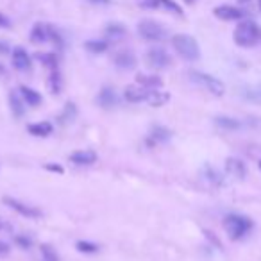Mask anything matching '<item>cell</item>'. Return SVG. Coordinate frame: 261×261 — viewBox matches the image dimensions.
I'll return each mask as SVG.
<instances>
[{"label":"cell","instance_id":"obj_1","mask_svg":"<svg viewBox=\"0 0 261 261\" xmlns=\"http://www.w3.org/2000/svg\"><path fill=\"white\" fill-rule=\"evenodd\" d=\"M232 38H234V43L238 47H254V45H257L261 41V27L256 22H252V20H243L234 29Z\"/></svg>","mask_w":261,"mask_h":261},{"label":"cell","instance_id":"obj_2","mask_svg":"<svg viewBox=\"0 0 261 261\" xmlns=\"http://www.w3.org/2000/svg\"><path fill=\"white\" fill-rule=\"evenodd\" d=\"M172 47L175 48L179 56L186 61H197L200 58L199 43L190 34H174L172 36Z\"/></svg>","mask_w":261,"mask_h":261},{"label":"cell","instance_id":"obj_3","mask_svg":"<svg viewBox=\"0 0 261 261\" xmlns=\"http://www.w3.org/2000/svg\"><path fill=\"white\" fill-rule=\"evenodd\" d=\"M224 229L231 240H240L252 229V220L243 215H227L224 218Z\"/></svg>","mask_w":261,"mask_h":261},{"label":"cell","instance_id":"obj_4","mask_svg":"<svg viewBox=\"0 0 261 261\" xmlns=\"http://www.w3.org/2000/svg\"><path fill=\"white\" fill-rule=\"evenodd\" d=\"M188 75H190V79H192L193 83L199 84V86H202L204 90H207L210 93L217 95V97H222V95L225 93L224 83H222L220 79H217V77L210 75V73H204V72H197V70H192V72H190Z\"/></svg>","mask_w":261,"mask_h":261},{"label":"cell","instance_id":"obj_5","mask_svg":"<svg viewBox=\"0 0 261 261\" xmlns=\"http://www.w3.org/2000/svg\"><path fill=\"white\" fill-rule=\"evenodd\" d=\"M138 33H140V36L147 41H161L165 36H167L165 27L161 25L160 22L150 20V18H145L138 23Z\"/></svg>","mask_w":261,"mask_h":261},{"label":"cell","instance_id":"obj_6","mask_svg":"<svg viewBox=\"0 0 261 261\" xmlns=\"http://www.w3.org/2000/svg\"><path fill=\"white\" fill-rule=\"evenodd\" d=\"M145 61H147V65H149L150 68L161 70V68H167V66L172 63V59H170V56H168V52L165 50V48L154 47V48H150V50L147 52Z\"/></svg>","mask_w":261,"mask_h":261},{"label":"cell","instance_id":"obj_7","mask_svg":"<svg viewBox=\"0 0 261 261\" xmlns=\"http://www.w3.org/2000/svg\"><path fill=\"white\" fill-rule=\"evenodd\" d=\"M4 204H8L11 210H15L16 213H20L25 218H40L41 211L34 206H27V204L20 202L18 199H11V197H4Z\"/></svg>","mask_w":261,"mask_h":261},{"label":"cell","instance_id":"obj_8","mask_svg":"<svg viewBox=\"0 0 261 261\" xmlns=\"http://www.w3.org/2000/svg\"><path fill=\"white\" fill-rule=\"evenodd\" d=\"M213 15L217 16V18L224 20V22H234V20H242L243 16H245V13L242 11V9L234 8V6H218V8L213 9Z\"/></svg>","mask_w":261,"mask_h":261},{"label":"cell","instance_id":"obj_9","mask_svg":"<svg viewBox=\"0 0 261 261\" xmlns=\"http://www.w3.org/2000/svg\"><path fill=\"white\" fill-rule=\"evenodd\" d=\"M115 65L118 66L120 70H133L136 68L138 61H136V56L133 50H120L115 54Z\"/></svg>","mask_w":261,"mask_h":261},{"label":"cell","instance_id":"obj_10","mask_svg":"<svg viewBox=\"0 0 261 261\" xmlns=\"http://www.w3.org/2000/svg\"><path fill=\"white\" fill-rule=\"evenodd\" d=\"M13 65H15V68L20 70V72H29V70L33 68L31 56L27 54L25 48L16 47L15 50H13Z\"/></svg>","mask_w":261,"mask_h":261},{"label":"cell","instance_id":"obj_11","mask_svg":"<svg viewBox=\"0 0 261 261\" xmlns=\"http://www.w3.org/2000/svg\"><path fill=\"white\" fill-rule=\"evenodd\" d=\"M150 90H147V88L140 86L138 83L136 84H130V86L125 88V91H123V97L127 98V102H133V104H136V102H142L147 98V95H149Z\"/></svg>","mask_w":261,"mask_h":261},{"label":"cell","instance_id":"obj_12","mask_svg":"<svg viewBox=\"0 0 261 261\" xmlns=\"http://www.w3.org/2000/svg\"><path fill=\"white\" fill-rule=\"evenodd\" d=\"M225 170H227L229 175H232L236 179H243L247 175L245 163L242 160H238V158H227L225 160Z\"/></svg>","mask_w":261,"mask_h":261},{"label":"cell","instance_id":"obj_13","mask_svg":"<svg viewBox=\"0 0 261 261\" xmlns=\"http://www.w3.org/2000/svg\"><path fill=\"white\" fill-rule=\"evenodd\" d=\"M97 102H98V106H100V108H104V109L115 108V106L118 104V97H116V91L113 90V88H109V86L102 88L100 93H98V97H97Z\"/></svg>","mask_w":261,"mask_h":261},{"label":"cell","instance_id":"obj_14","mask_svg":"<svg viewBox=\"0 0 261 261\" xmlns=\"http://www.w3.org/2000/svg\"><path fill=\"white\" fill-rule=\"evenodd\" d=\"M50 40V25H45V23H34L33 31H31V41L36 45L47 43Z\"/></svg>","mask_w":261,"mask_h":261},{"label":"cell","instance_id":"obj_15","mask_svg":"<svg viewBox=\"0 0 261 261\" xmlns=\"http://www.w3.org/2000/svg\"><path fill=\"white\" fill-rule=\"evenodd\" d=\"M70 161L75 165H93L97 161V152L90 149L75 150V152L70 154Z\"/></svg>","mask_w":261,"mask_h":261},{"label":"cell","instance_id":"obj_16","mask_svg":"<svg viewBox=\"0 0 261 261\" xmlns=\"http://www.w3.org/2000/svg\"><path fill=\"white\" fill-rule=\"evenodd\" d=\"M145 100L149 102V106H152V108H161V106H165L168 100H170V95H168L167 91L161 90V88H158V90L149 91Z\"/></svg>","mask_w":261,"mask_h":261},{"label":"cell","instance_id":"obj_17","mask_svg":"<svg viewBox=\"0 0 261 261\" xmlns=\"http://www.w3.org/2000/svg\"><path fill=\"white\" fill-rule=\"evenodd\" d=\"M9 104H11V111L16 118H22L25 113V100L22 98L20 91H11L9 93Z\"/></svg>","mask_w":261,"mask_h":261},{"label":"cell","instance_id":"obj_18","mask_svg":"<svg viewBox=\"0 0 261 261\" xmlns=\"http://www.w3.org/2000/svg\"><path fill=\"white\" fill-rule=\"evenodd\" d=\"M27 130H29L33 136H36V138H47V136L52 135L54 127H52L50 122H38V123H31V125L27 127Z\"/></svg>","mask_w":261,"mask_h":261},{"label":"cell","instance_id":"obj_19","mask_svg":"<svg viewBox=\"0 0 261 261\" xmlns=\"http://www.w3.org/2000/svg\"><path fill=\"white\" fill-rule=\"evenodd\" d=\"M136 83H138L140 86L147 88V90H158V88L163 86V81H161V77L145 75V73H140V75H136Z\"/></svg>","mask_w":261,"mask_h":261},{"label":"cell","instance_id":"obj_20","mask_svg":"<svg viewBox=\"0 0 261 261\" xmlns=\"http://www.w3.org/2000/svg\"><path fill=\"white\" fill-rule=\"evenodd\" d=\"M20 95H22V98L25 100L27 106H33V108H36V106L41 104V95L38 93L36 90H33V88L22 86V88H20Z\"/></svg>","mask_w":261,"mask_h":261},{"label":"cell","instance_id":"obj_21","mask_svg":"<svg viewBox=\"0 0 261 261\" xmlns=\"http://www.w3.org/2000/svg\"><path fill=\"white\" fill-rule=\"evenodd\" d=\"M125 34H127V29L122 25V23H108V27H106V36L113 41L122 40Z\"/></svg>","mask_w":261,"mask_h":261},{"label":"cell","instance_id":"obj_22","mask_svg":"<svg viewBox=\"0 0 261 261\" xmlns=\"http://www.w3.org/2000/svg\"><path fill=\"white\" fill-rule=\"evenodd\" d=\"M170 136H172V133L163 125H154L152 129H150V140H154L156 143L168 142V140H170Z\"/></svg>","mask_w":261,"mask_h":261},{"label":"cell","instance_id":"obj_23","mask_svg":"<svg viewBox=\"0 0 261 261\" xmlns=\"http://www.w3.org/2000/svg\"><path fill=\"white\" fill-rule=\"evenodd\" d=\"M48 88L54 95H59L63 90V77L59 73V70H50V77H48Z\"/></svg>","mask_w":261,"mask_h":261},{"label":"cell","instance_id":"obj_24","mask_svg":"<svg viewBox=\"0 0 261 261\" xmlns=\"http://www.w3.org/2000/svg\"><path fill=\"white\" fill-rule=\"evenodd\" d=\"M75 116H77L75 104H73V102H66L65 108H63V111H61V115H59V122H61V123H70V122H73V120H75Z\"/></svg>","mask_w":261,"mask_h":261},{"label":"cell","instance_id":"obj_25","mask_svg":"<svg viewBox=\"0 0 261 261\" xmlns=\"http://www.w3.org/2000/svg\"><path fill=\"white\" fill-rule=\"evenodd\" d=\"M215 123H217L220 129H225V130L240 129V122L236 118H231V116H217V118H215Z\"/></svg>","mask_w":261,"mask_h":261},{"label":"cell","instance_id":"obj_26","mask_svg":"<svg viewBox=\"0 0 261 261\" xmlns=\"http://www.w3.org/2000/svg\"><path fill=\"white\" fill-rule=\"evenodd\" d=\"M84 48L91 54H102V52L108 50V41L104 40H88L84 43Z\"/></svg>","mask_w":261,"mask_h":261},{"label":"cell","instance_id":"obj_27","mask_svg":"<svg viewBox=\"0 0 261 261\" xmlns=\"http://www.w3.org/2000/svg\"><path fill=\"white\" fill-rule=\"evenodd\" d=\"M34 58H36L38 61L43 63L47 68H50V70L58 68V58H56V54H52V52H43V54H41V52H38Z\"/></svg>","mask_w":261,"mask_h":261},{"label":"cell","instance_id":"obj_28","mask_svg":"<svg viewBox=\"0 0 261 261\" xmlns=\"http://www.w3.org/2000/svg\"><path fill=\"white\" fill-rule=\"evenodd\" d=\"M158 6L163 8V9H167V11L174 13L175 16H185L181 6H179L177 2H174V0H158Z\"/></svg>","mask_w":261,"mask_h":261},{"label":"cell","instance_id":"obj_29","mask_svg":"<svg viewBox=\"0 0 261 261\" xmlns=\"http://www.w3.org/2000/svg\"><path fill=\"white\" fill-rule=\"evenodd\" d=\"M41 256H43V261H59L58 252H56L48 243H43V245H41Z\"/></svg>","mask_w":261,"mask_h":261},{"label":"cell","instance_id":"obj_30","mask_svg":"<svg viewBox=\"0 0 261 261\" xmlns=\"http://www.w3.org/2000/svg\"><path fill=\"white\" fill-rule=\"evenodd\" d=\"M75 247H77V250H79V252H86V254H93V252H97V250H98V245H95V243H91V242H84V240L77 242Z\"/></svg>","mask_w":261,"mask_h":261},{"label":"cell","instance_id":"obj_31","mask_svg":"<svg viewBox=\"0 0 261 261\" xmlns=\"http://www.w3.org/2000/svg\"><path fill=\"white\" fill-rule=\"evenodd\" d=\"M15 243L18 247H22V249H31V245H33V238H29L27 234H16Z\"/></svg>","mask_w":261,"mask_h":261},{"label":"cell","instance_id":"obj_32","mask_svg":"<svg viewBox=\"0 0 261 261\" xmlns=\"http://www.w3.org/2000/svg\"><path fill=\"white\" fill-rule=\"evenodd\" d=\"M206 172H207V179H210L211 182H215V185H220L222 179H220V175H218V172H217V170H213V168L207 167V168H206Z\"/></svg>","mask_w":261,"mask_h":261},{"label":"cell","instance_id":"obj_33","mask_svg":"<svg viewBox=\"0 0 261 261\" xmlns=\"http://www.w3.org/2000/svg\"><path fill=\"white\" fill-rule=\"evenodd\" d=\"M138 4L145 9H160L158 6V0H138Z\"/></svg>","mask_w":261,"mask_h":261},{"label":"cell","instance_id":"obj_34","mask_svg":"<svg viewBox=\"0 0 261 261\" xmlns=\"http://www.w3.org/2000/svg\"><path fill=\"white\" fill-rule=\"evenodd\" d=\"M45 168H47L48 172H58V174H63V172H65V168H63L61 165H54V163H47Z\"/></svg>","mask_w":261,"mask_h":261},{"label":"cell","instance_id":"obj_35","mask_svg":"<svg viewBox=\"0 0 261 261\" xmlns=\"http://www.w3.org/2000/svg\"><path fill=\"white\" fill-rule=\"evenodd\" d=\"M0 27H2V29H9V27H11V20L6 15H2V13H0Z\"/></svg>","mask_w":261,"mask_h":261},{"label":"cell","instance_id":"obj_36","mask_svg":"<svg viewBox=\"0 0 261 261\" xmlns=\"http://www.w3.org/2000/svg\"><path fill=\"white\" fill-rule=\"evenodd\" d=\"M9 250H11V249H9V245H8V243H6V242H2V240H0V256H8V254H9Z\"/></svg>","mask_w":261,"mask_h":261},{"label":"cell","instance_id":"obj_37","mask_svg":"<svg viewBox=\"0 0 261 261\" xmlns=\"http://www.w3.org/2000/svg\"><path fill=\"white\" fill-rule=\"evenodd\" d=\"M90 4H100V6H108L111 4V0H88Z\"/></svg>","mask_w":261,"mask_h":261},{"label":"cell","instance_id":"obj_38","mask_svg":"<svg viewBox=\"0 0 261 261\" xmlns=\"http://www.w3.org/2000/svg\"><path fill=\"white\" fill-rule=\"evenodd\" d=\"M9 52V47L6 43H2V41H0V54H8Z\"/></svg>","mask_w":261,"mask_h":261},{"label":"cell","instance_id":"obj_39","mask_svg":"<svg viewBox=\"0 0 261 261\" xmlns=\"http://www.w3.org/2000/svg\"><path fill=\"white\" fill-rule=\"evenodd\" d=\"M238 4H242V6H249L250 4V0H236Z\"/></svg>","mask_w":261,"mask_h":261},{"label":"cell","instance_id":"obj_40","mask_svg":"<svg viewBox=\"0 0 261 261\" xmlns=\"http://www.w3.org/2000/svg\"><path fill=\"white\" fill-rule=\"evenodd\" d=\"M195 2H197V0H185V4H188V6H193Z\"/></svg>","mask_w":261,"mask_h":261},{"label":"cell","instance_id":"obj_41","mask_svg":"<svg viewBox=\"0 0 261 261\" xmlns=\"http://www.w3.org/2000/svg\"><path fill=\"white\" fill-rule=\"evenodd\" d=\"M257 8H259V11H261V0H257Z\"/></svg>","mask_w":261,"mask_h":261},{"label":"cell","instance_id":"obj_42","mask_svg":"<svg viewBox=\"0 0 261 261\" xmlns=\"http://www.w3.org/2000/svg\"><path fill=\"white\" fill-rule=\"evenodd\" d=\"M0 73H4V66L0 65Z\"/></svg>","mask_w":261,"mask_h":261},{"label":"cell","instance_id":"obj_43","mask_svg":"<svg viewBox=\"0 0 261 261\" xmlns=\"http://www.w3.org/2000/svg\"><path fill=\"white\" fill-rule=\"evenodd\" d=\"M257 167H259V170H261V160H259V161H257Z\"/></svg>","mask_w":261,"mask_h":261},{"label":"cell","instance_id":"obj_44","mask_svg":"<svg viewBox=\"0 0 261 261\" xmlns=\"http://www.w3.org/2000/svg\"><path fill=\"white\" fill-rule=\"evenodd\" d=\"M0 227H2V220H0Z\"/></svg>","mask_w":261,"mask_h":261}]
</instances>
